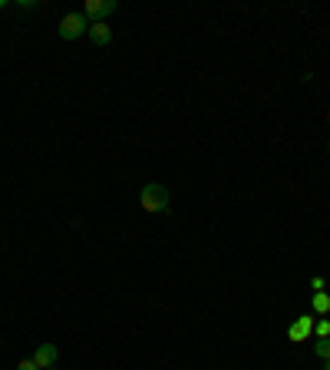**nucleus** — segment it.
<instances>
[{
	"label": "nucleus",
	"instance_id": "nucleus-13",
	"mask_svg": "<svg viewBox=\"0 0 330 370\" xmlns=\"http://www.w3.org/2000/svg\"><path fill=\"white\" fill-rule=\"evenodd\" d=\"M327 126H330V116H327Z\"/></svg>",
	"mask_w": 330,
	"mask_h": 370
},
{
	"label": "nucleus",
	"instance_id": "nucleus-8",
	"mask_svg": "<svg viewBox=\"0 0 330 370\" xmlns=\"http://www.w3.org/2000/svg\"><path fill=\"white\" fill-rule=\"evenodd\" d=\"M314 354H317L320 360H330V337H320L317 344H314Z\"/></svg>",
	"mask_w": 330,
	"mask_h": 370
},
{
	"label": "nucleus",
	"instance_id": "nucleus-11",
	"mask_svg": "<svg viewBox=\"0 0 330 370\" xmlns=\"http://www.w3.org/2000/svg\"><path fill=\"white\" fill-rule=\"evenodd\" d=\"M311 288H314V291H324V278H311Z\"/></svg>",
	"mask_w": 330,
	"mask_h": 370
},
{
	"label": "nucleus",
	"instance_id": "nucleus-7",
	"mask_svg": "<svg viewBox=\"0 0 330 370\" xmlns=\"http://www.w3.org/2000/svg\"><path fill=\"white\" fill-rule=\"evenodd\" d=\"M311 307H314V314H330V294L327 291H314Z\"/></svg>",
	"mask_w": 330,
	"mask_h": 370
},
{
	"label": "nucleus",
	"instance_id": "nucleus-4",
	"mask_svg": "<svg viewBox=\"0 0 330 370\" xmlns=\"http://www.w3.org/2000/svg\"><path fill=\"white\" fill-rule=\"evenodd\" d=\"M56 357H60V350H56V344H40L37 350H33V364H37L40 370H50V367H56Z\"/></svg>",
	"mask_w": 330,
	"mask_h": 370
},
{
	"label": "nucleus",
	"instance_id": "nucleus-1",
	"mask_svg": "<svg viewBox=\"0 0 330 370\" xmlns=\"http://www.w3.org/2000/svg\"><path fill=\"white\" fill-rule=\"evenodd\" d=\"M139 205L146 208V212H168V189H165V185H159V182L142 185Z\"/></svg>",
	"mask_w": 330,
	"mask_h": 370
},
{
	"label": "nucleus",
	"instance_id": "nucleus-10",
	"mask_svg": "<svg viewBox=\"0 0 330 370\" xmlns=\"http://www.w3.org/2000/svg\"><path fill=\"white\" fill-rule=\"evenodd\" d=\"M17 370H40V367L33 364V360H20V364H17Z\"/></svg>",
	"mask_w": 330,
	"mask_h": 370
},
{
	"label": "nucleus",
	"instance_id": "nucleus-2",
	"mask_svg": "<svg viewBox=\"0 0 330 370\" xmlns=\"http://www.w3.org/2000/svg\"><path fill=\"white\" fill-rule=\"evenodd\" d=\"M83 33H89V20L83 17V10L66 13L60 20V40H79Z\"/></svg>",
	"mask_w": 330,
	"mask_h": 370
},
{
	"label": "nucleus",
	"instance_id": "nucleus-9",
	"mask_svg": "<svg viewBox=\"0 0 330 370\" xmlns=\"http://www.w3.org/2000/svg\"><path fill=\"white\" fill-rule=\"evenodd\" d=\"M314 331H317V337H330V321L327 318L317 321V324H314Z\"/></svg>",
	"mask_w": 330,
	"mask_h": 370
},
{
	"label": "nucleus",
	"instance_id": "nucleus-5",
	"mask_svg": "<svg viewBox=\"0 0 330 370\" xmlns=\"http://www.w3.org/2000/svg\"><path fill=\"white\" fill-rule=\"evenodd\" d=\"M314 324H317V321L311 318V314H307V318H297L291 327H288V337H291V341H304V337H311Z\"/></svg>",
	"mask_w": 330,
	"mask_h": 370
},
{
	"label": "nucleus",
	"instance_id": "nucleus-12",
	"mask_svg": "<svg viewBox=\"0 0 330 370\" xmlns=\"http://www.w3.org/2000/svg\"><path fill=\"white\" fill-rule=\"evenodd\" d=\"M324 370H330V360H324Z\"/></svg>",
	"mask_w": 330,
	"mask_h": 370
},
{
	"label": "nucleus",
	"instance_id": "nucleus-3",
	"mask_svg": "<svg viewBox=\"0 0 330 370\" xmlns=\"http://www.w3.org/2000/svg\"><path fill=\"white\" fill-rule=\"evenodd\" d=\"M116 0H86V10H83V17H86L89 24H102L109 13H116Z\"/></svg>",
	"mask_w": 330,
	"mask_h": 370
},
{
	"label": "nucleus",
	"instance_id": "nucleus-6",
	"mask_svg": "<svg viewBox=\"0 0 330 370\" xmlns=\"http://www.w3.org/2000/svg\"><path fill=\"white\" fill-rule=\"evenodd\" d=\"M89 40H93L96 47H106V43L113 40V26L106 24V20H102V24H89Z\"/></svg>",
	"mask_w": 330,
	"mask_h": 370
},
{
	"label": "nucleus",
	"instance_id": "nucleus-14",
	"mask_svg": "<svg viewBox=\"0 0 330 370\" xmlns=\"http://www.w3.org/2000/svg\"><path fill=\"white\" fill-rule=\"evenodd\" d=\"M50 370H60V367H50Z\"/></svg>",
	"mask_w": 330,
	"mask_h": 370
}]
</instances>
